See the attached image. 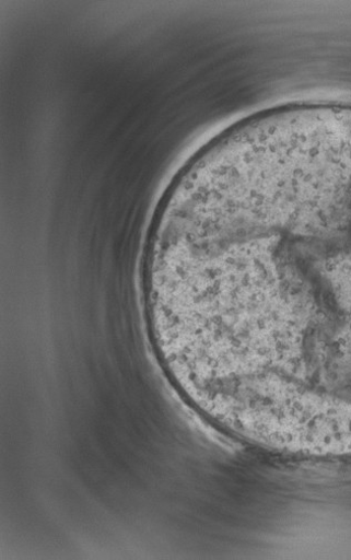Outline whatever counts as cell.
I'll return each instance as SVG.
<instances>
[{"label":"cell","mask_w":351,"mask_h":560,"mask_svg":"<svg viewBox=\"0 0 351 560\" xmlns=\"http://www.w3.org/2000/svg\"><path fill=\"white\" fill-rule=\"evenodd\" d=\"M159 302L247 364L351 354V152L261 149L185 183L153 231Z\"/></svg>","instance_id":"obj_1"}]
</instances>
